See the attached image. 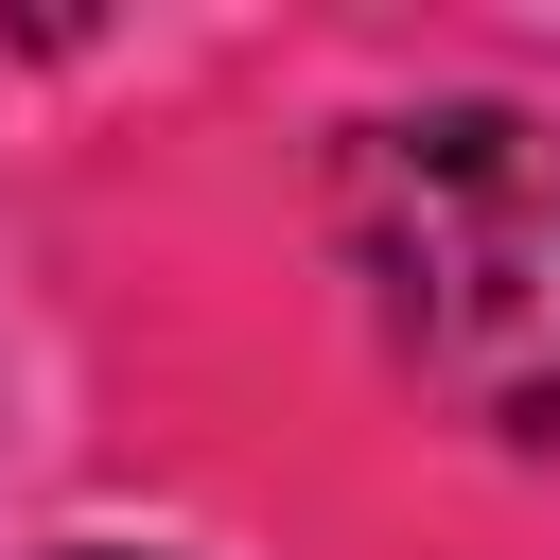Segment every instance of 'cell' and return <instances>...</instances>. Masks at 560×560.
I'll return each instance as SVG.
<instances>
[{
    "instance_id": "cell-1",
    "label": "cell",
    "mask_w": 560,
    "mask_h": 560,
    "mask_svg": "<svg viewBox=\"0 0 560 560\" xmlns=\"http://www.w3.org/2000/svg\"><path fill=\"white\" fill-rule=\"evenodd\" d=\"M332 245L368 332L472 420L560 438V122L542 105H385L332 140Z\"/></svg>"
},
{
    "instance_id": "cell-2",
    "label": "cell",
    "mask_w": 560,
    "mask_h": 560,
    "mask_svg": "<svg viewBox=\"0 0 560 560\" xmlns=\"http://www.w3.org/2000/svg\"><path fill=\"white\" fill-rule=\"evenodd\" d=\"M52 560H122V542H52Z\"/></svg>"
}]
</instances>
